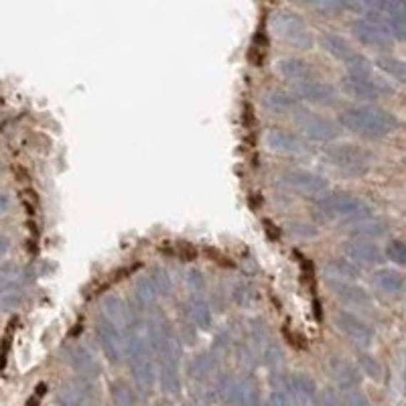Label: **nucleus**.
I'll return each instance as SVG.
<instances>
[{"mask_svg": "<svg viewBox=\"0 0 406 406\" xmlns=\"http://www.w3.org/2000/svg\"><path fill=\"white\" fill-rule=\"evenodd\" d=\"M230 345H232V335H230V331L228 329H222V331H218V335H215V343H213V354H220V352H228L230 350Z\"/></svg>", "mask_w": 406, "mask_h": 406, "instance_id": "obj_46", "label": "nucleus"}, {"mask_svg": "<svg viewBox=\"0 0 406 406\" xmlns=\"http://www.w3.org/2000/svg\"><path fill=\"white\" fill-rule=\"evenodd\" d=\"M238 360L244 364L246 367H254L256 366V350L250 345L248 341H244V343H238Z\"/></svg>", "mask_w": 406, "mask_h": 406, "instance_id": "obj_44", "label": "nucleus"}, {"mask_svg": "<svg viewBox=\"0 0 406 406\" xmlns=\"http://www.w3.org/2000/svg\"><path fill=\"white\" fill-rule=\"evenodd\" d=\"M183 313L197 331H211L213 328V307L205 293L189 295L183 305Z\"/></svg>", "mask_w": 406, "mask_h": 406, "instance_id": "obj_19", "label": "nucleus"}, {"mask_svg": "<svg viewBox=\"0 0 406 406\" xmlns=\"http://www.w3.org/2000/svg\"><path fill=\"white\" fill-rule=\"evenodd\" d=\"M382 254H384V260H388L394 266H405L406 264V246L400 238H392L386 244V248L382 250Z\"/></svg>", "mask_w": 406, "mask_h": 406, "instance_id": "obj_40", "label": "nucleus"}, {"mask_svg": "<svg viewBox=\"0 0 406 406\" xmlns=\"http://www.w3.org/2000/svg\"><path fill=\"white\" fill-rule=\"evenodd\" d=\"M218 366H220V357L213 352H203L197 357H193V362L189 364V374L191 378L196 380H208L211 378L215 372H218Z\"/></svg>", "mask_w": 406, "mask_h": 406, "instance_id": "obj_28", "label": "nucleus"}, {"mask_svg": "<svg viewBox=\"0 0 406 406\" xmlns=\"http://www.w3.org/2000/svg\"><path fill=\"white\" fill-rule=\"evenodd\" d=\"M329 290L333 295V299L341 303L343 307L364 311L372 307V297L366 288L360 287L357 283H329Z\"/></svg>", "mask_w": 406, "mask_h": 406, "instance_id": "obj_18", "label": "nucleus"}, {"mask_svg": "<svg viewBox=\"0 0 406 406\" xmlns=\"http://www.w3.org/2000/svg\"><path fill=\"white\" fill-rule=\"evenodd\" d=\"M285 230H287L288 236L295 238V240H303V242L315 240L319 236V228L313 222H307V220H290L285 225Z\"/></svg>", "mask_w": 406, "mask_h": 406, "instance_id": "obj_35", "label": "nucleus"}, {"mask_svg": "<svg viewBox=\"0 0 406 406\" xmlns=\"http://www.w3.org/2000/svg\"><path fill=\"white\" fill-rule=\"evenodd\" d=\"M317 406H345L341 396L335 390H323L319 392V398H317Z\"/></svg>", "mask_w": 406, "mask_h": 406, "instance_id": "obj_45", "label": "nucleus"}, {"mask_svg": "<svg viewBox=\"0 0 406 406\" xmlns=\"http://www.w3.org/2000/svg\"><path fill=\"white\" fill-rule=\"evenodd\" d=\"M321 157L335 173L350 179H362L374 167V155L354 143H331L323 148Z\"/></svg>", "mask_w": 406, "mask_h": 406, "instance_id": "obj_3", "label": "nucleus"}, {"mask_svg": "<svg viewBox=\"0 0 406 406\" xmlns=\"http://www.w3.org/2000/svg\"><path fill=\"white\" fill-rule=\"evenodd\" d=\"M295 126L299 131L297 134L307 143L331 144L335 143L341 134V126L338 124V120L313 112V110H305V108L295 114Z\"/></svg>", "mask_w": 406, "mask_h": 406, "instance_id": "obj_5", "label": "nucleus"}, {"mask_svg": "<svg viewBox=\"0 0 406 406\" xmlns=\"http://www.w3.org/2000/svg\"><path fill=\"white\" fill-rule=\"evenodd\" d=\"M264 146L280 157L301 158L311 155V146L307 141H303L297 132L287 131V128H268L263 136Z\"/></svg>", "mask_w": 406, "mask_h": 406, "instance_id": "obj_9", "label": "nucleus"}, {"mask_svg": "<svg viewBox=\"0 0 406 406\" xmlns=\"http://www.w3.org/2000/svg\"><path fill=\"white\" fill-rule=\"evenodd\" d=\"M275 69L280 78L290 81L293 86H299V83H305L309 79H315L313 66L307 59L299 57V55H283V57H278Z\"/></svg>", "mask_w": 406, "mask_h": 406, "instance_id": "obj_17", "label": "nucleus"}, {"mask_svg": "<svg viewBox=\"0 0 406 406\" xmlns=\"http://www.w3.org/2000/svg\"><path fill=\"white\" fill-rule=\"evenodd\" d=\"M69 364L73 366V370L78 372L81 378H88V380H96L102 372L100 362L96 360V355L86 347V345H73L69 350Z\"/></svg>", "mask_w": 406, "mask_h": 406, "instance_id": "obj_22", "label": "nucleus"}, {"mask_svg": "<svg viewBox=\"0 0 406 406\" xmlns=\"http://www.w3.org/2000/svg\"><path fill=\"white\" fill-rule=\"evenodd\" d=\"M341 252H343V258L354 263L357 268H380L384 263L380 246L376 242H367V240L350 238L341 244Z\"/></svg>", "mask_w": 406, "mask_h": 406, "instance_id": "obj_13", "label": "nucleus"}, {"mask_svg": "<svg viewBox=\"0 0 406 406\" xmlns=\"http://www.w3.org/2000/svg\"><path fill=\"white\" fill-rule=\"evenodd\" d=\"M73 392L78 394V398L83 402V406H100V392L96 390L93 380L81 378V380L76 384V390H73Z\"/></svg>", "mask_w": 406, "mask_h": 406, "instance_id": "obj_41", "label": "nucleus"}, {"mask_svg": "<svg viewBox=\"0 0 406 406\" xmlns=\"http://www.w3.org/2000/svg\"><path fill=\"white\" fill-rule=\"evenodd\" d=\"M189 406H199V405H197V402H196V405H189Z\"/></svg>", "mask_w": 406, "mask_h": 406, "instance_id": "obj_50", "label": "nucleus"}, {"mask_svg": "<svg viewBox=\"0 0 406 406\" xmlns=\"http://www.w3.org/2000/svg\"><path fill=\"white\" fill-rule=\"evenodd\" d=\"M347 236L354 240H367V242H376L380 238H386L390 234V222L378 218V215H367L364 220H357L354 223L345 225Z\"/></svg>", "mask_w": 406, "mask_h": 406, "instance_id": "obj_20", "label": "nucleus"}, {"mask_svg": "<svg viewBox=\"0 0 406 406\" xmlns=\"http://www.w3.org/2000/svg\"><path fill=\"white\" fill-rule=\"evenodd\" d=\"M372 287L376 288L380 295H384L386 299H402L406 290V280L405 275L398 270V268H376L372 273V278H370Z\"/></svg>", "mask_w": 406, "mask_h": 406, "instance_id": "obj_16", "label": "nucleus"}, {"mask_svg": "<svg viewBox=\"0 0 406 406\" xmlns=\"http://www.w3.org/2000/svg\"><path fill=\"white\" fill-rule=\"evenodd\" d=\"M151 283H153V287L157 290L158 299H171L173 297V293H175V285H173V278H171L169 270H165V268H153L151 273Z\"/></svg>", "mask_w": 406, "mask_h": 406, "instance_id": "obj_34", "label": "nucleus"}, {"mask_svg": "<svg viewBox=\"0 0 406 406\" xmlns=\"http://www.w3.org/2000/svg\"><path fill=\"white\" fill-rule=\"evenodd\" d=\"M328 370L331 378L340 386V390L350 388V386H357V367L352 362H347L345 357L331 355L328 362Z\"/></svg>", "mask_w": 406, "mask_h": 406, "instance_id": "obj_26", "label": "nucleus"}, {"mask_svg": "<svg viewBox=\"0 0 406 406\" xmlns=\"http://www.w3.org/2000/svg\"><path fill=\"white\" fill-rule=\"evenodd\" d=\"M9 248H11V246H9V240H6V238H0V256H4V254L9 252Z\"/></svg>", "mask_w": 406, "mask_h": 406, "instance_id": "obj_48", "label": "nucleus"}, {"mask_svg": "<svg viewBox=\"0 0 406 406\" xmlns=\"http://www.w3.org/2000/svg\"><path fill=\"white\" fill-rule=\"evenodd\" d=\"M340 92L354 100L355 104H376L392 92L388 83L372 76H343L340 79Z\"/></svg>", "mask_w": 406, "mask_h": 406, "instance_id": "obj_7", "label": "nucleus"}, {"mask_svg": "<svg viewBox=\"0 0 406 406\" xmlns=\"http://www.w3.org/2000/svg\"><path fill=\"white\" fill-rule=\"evenodd\" d=\"M357 370H360L366 378L374 382H380L382 376H384V370H382L380 362L372 354H367V352H360V354H357Z\"/></svg>", "mask_w": 406, "mask_h": 406, "instance_id": "obj_37", "label": "nucleus"}, {"mask_svg": "<svg viewBox=\"0 0 406 406\" xmlns=\"http://www.w3.org/2000/svg\"><path fill=\"white\" fill-rule=\"evenodd\" d=\"M110 396L114 406H136V394L126 380H114L110 384Z\"/></svg>", "mask_w": 406, "mask_h": 406, "instance_id": "obj_36", "label": "nucleus"}, {"mask_svg": "<svg viewBox=\"0 0 406 406\" xmlns=\"http://www.w3.org/2000/svg\"><path fill=\"white\" fill-rule=\"evenodd\" d=\"M319 43H321V49H323V51L328 53V55H331L333 59L341 61V64H345V61H347V59L355 53L354 45L345 39L343 35L335 33V31H325V33L321 35Z\"/></svg>", "mask_w": 406, "mask_h": 406, "instance_id": "obj_25", "label": "nucleus"}, {"mask_svg": "<svg viewBox=\"0 0 406 406\" xmlns=\"http://www.w3.org/2000/svg\"><path fill=\"white\" fill-rule=\"evenodd\" d=\"M144 335H146V341L153 350V354L157 355L169 341H173L177 338L175 329L171 325L169 317L163 313V309L158 307H153L146 311V319H144Z\"/></svg>", "mask_w": 406, "mask_h": 406, "instance_id": "obj_12", "label": "nucleus"}, {"mask_svg": "<svg viewBox=\"0 0 406 406\" xmlns=\"http://www.w3.org/2000/svg\"><path fill=\"white\" fill-rule=\"evenodd\" d=\"M215 398L228 406H234L236 402V392H238V378H234L232 374H222L218 380H215Z\"/></svg>", "mask_w": 406, "mask_h": 406, "instance_id": "obj_32", "label": "nucleus"}, {"mask_svg": "<svg viewBox=\"0 0 406 406\" xmlns=\"http://www.w3.org/2000/svg\"><path fill=\"white\" fill-rule=\"evenodd\" d=\"M273 340V333H270V328H268V323L260 319V317H254L252 321H250L248 325V343L260 354L264 347L270 343Z\"/></svg>", "mask_w": 406, "mask_h": 406, "instance_id": "obj_31", "label": "nucleus"}, {"mask_svg": "<svg viewBox=\"0 0 406 406\" xmlns=\"http://www.w3.org/2000/svg\"><path fill=\"white\" fill-rule=\"evenodd\" d=\"M96 335H98L100 347H102V352H104V355L108 357V362L120 364L122 357L126 355L122 329H118L114 323H110L108 319H104V317L100 315L98 321H96Z\"/></svg>", "mask_w": 406, "mask_h": 406, "instance_id": "obj_14", "label": "nucleus"}, {"mask_svg": "<svg viewBox=\"0 0 406 406\" xmlns=\"http://www.w3.org/2000/svg\"><path fill=\"white\" fill-rule=\"evenodd\" d=\"M350 31H352L354 39L360 41L362 45L378 49L380 53H384L392 45V39L388 37L386 29L382 26L380 19L374 13L364 11V14L355 16L354 21L350 23Z\"/></svg>", "mask_w": 406, "mask_h": 406, "instance_id": "obj_8", "label": "nucleus"}, {"mask_svg": "<svg viewBox=\"0 0 406 406\" xmlns=\"http://www.w3.org/2000/svg\"><path fill=\"white\" fill-rule=\"evenodd\" d=\"M266 406H293V402L288 400V396L283 392V390L275 388L273 394H270V398H268V405Z\"/></svg>", "mask_w": 406, "mask_h": 406, "instance_id": "obj_47", "label": "nucleus"}, {"mask_svg": "<svg viewBox=\"0 0 406 406\" xmlns=\"http://www.w3.org/2000/svg\"><path fill=\"white\" fill-rule=\"evenodd\" d=\"M341 394H343L341 400H343V405L345 406H372L366 392L360 388V384H357V386H350V388H343Z\"/></svg>", "mask_w": 406, "mask_h": 406, "instance_id": "obj_43", "label": "nucleus"}, {"mask_svg": "<svg viewBox=\"0 0 406 406\" xmlns=\"http://www.w3.org/2000/svg\"><path fill=\"white\" fill-rule=\"evenodd\" d=\"M185 285H187L189 295H201V293L208 290V278L199 268H191L185 276Z\"/></svg>", "mask_w": 406, "mask_h": 406, "instance_id": "obj_42", "label": "nucleus"}, {"mask_svg": "<svg viewBox=\"0 0 406 406\" xmlns=\"http://www.w3.org/2000/svg\"><path fill=\"white\" fill-rule=\"evenodd\" d=\"M234 406H260V386L252 376L238 380V392Z\"/></svg>", "mask_w": 406, "mask_h": 406, "instance_id": "obj_30", "label": "nucleus"}, {"mask_svg": "<svg viewBox=\"0 0 406 406\" xmlns=\"http://www.w3.org/2000/svg\"><path fill=\"white\" fill-rule=\"evenodd\" d=\"M276 183L290 193H295V196L313 197V199L329 191V179L325 175L309 169H301V167L280 169L276 175Z\"/></svg>", "mask_w": 406, "mask_h": 406, "instance_id": "obj_6", "label": "nucleus"}, {"mask_svg": "<svg viewBox=\"0 0 406 406\" xmlns=\"http://www.w3.org/2000/svg\"><path fill=\"white\" fill-rule=\"evenodd\" d=\"M323 275L328 276L329 283H357L362 276V268H357L343 256H333L323 264Z\"/></svg>", "mask_w": 406, "mask_h": 406, "instance_id": "obj_23", "label": "nucleus"}, {"mask_svg": "<svg viewBox=\"0 0 406 406\" xmlns=\"http://www.w3.org/2000/svg\"><path fill=\"white\" fill-rule=\"evenodd\" d=\"M157 380L163 388V392L175 396L181 390V376H179V367L175 366H158Z\"/></svg>", "mask_w": 406, "mask_h": 406, "instance_id": "obj_33", "label": "nucleus"}, {"mask_svg": "<svg viewBox=\"0 0 406 406\" xmlns=\"http://www.w3.org/2000/svg\"><path fill=\"white\" fill-rule=\"evenodd\" d=\"M6 210H9V197L0 196V213H4Z\"/></svg>", "mask_w": 406, "mask_h": 406, "instance_id": "obj_49", "label": "nucleus"}, {"mask_svg": "<svg viewBox=\"0 0 406 406\" xmlns=\"http://www.w3.org/2000/svg\"><path fill=\"white\" fill-rule=\"evenodd\" d=\"M333 325L340 331L343 338L352 341L357 347H370L374 343V329L367 325V321H364L362 317L354 311H345L341 309L333 315Z\"/></svg>", "mask_w": 406, "mask_h": 406, "instance_id": "obj_11", "label": "nucleus"}, {"mask_svg": "<svg viewBox=\"0 0 406 406\" xmlns=\"http://www.w3.org/2000/svg\"><path fill=\"white\" fill-rule=\"evenodd\" d=\"M313 210L323 222H340L343 225L374 215V208L366 199L347 191H325L315 199Z\"/></svg>", "mask_w": 406, "mask_h": 406, "instance_id": "obj_2", "label": "nucleus"}, {"mask_svg": "<svg viewBox=\"0 0 406 406\" xmlns=\"http://www.w3.org/2000/svg\"><path fill=\"white\" fill-rule=\"evenodd\" d=\"M100 315L108 319L110 323H114L116 328L122 329L128 325V319H131V313H132V307L128 303L124 301L120 295L116 293H112V295H106L102 303H100Z\"/></svg>", "mask_w": 406, "mask_h": 406, "instance_id": "obj_21", "label": "nucleus"}, {"mask_svg": "<svg viewBox=\"0 0 406 406\" xmlns=\"http://www.w3.org/2000/svg\"><path fill=\"white\" fill-rule=\"evenodd\" d=\"M343 67H345L347 76H372V73H374L372 61L367 59L364 53H357V51L343 64Z\"/></svg>", "mask_w": 406, "mask_h": 406, "instance_id": "obj_39", "label": "nucleus"}, {"mask_svg": "<svg viewBox=\"0 0 406 406\" xmlns=\"http://www.w3.org/2000/svg\"><path fill=\"white\" fill-rule=\"evenodd\" d=\"M260 355H263V362L266 364V367H270L275 374L283 372V367H285V352H283V347L276 341H270L260 352Z\"/></svg>", "mask_w": 406, "mask_h": 406, "instance_id": "obj_38", "label": "nucleus"}, {"mask_svg": "<svg viewBox=\"0 0 406 406\" xmlns=\"http://www.w3.org/2000/svg\"><path fill=\"white\" fill-rule=\"evenodd\" d=\"M293 92L299 98L301 104H311L317 106V108H333V106L340 104L341 100L340 90L333 83L317 78L295 86Z\"/></svg>", "mask_w": 406, "mask_h": 406, "instance_id": "obj_10", "label": "nucleus"}, {"mask_svg": "<svg viewBox=\"0 0 406 406\" xmlns=\"http://www.w3.org/2000/svg\"><path fill=\"white\" fill-rule=\"evenodd\" d=\"M338 124L366 141H384L400 128L398 116L378 104H352L343 108Z\"/></svg>", "mask_w": 406, "mask_h": 406, "instance_id": "obj_1", "label": "nucleus"}, {"mask_svg": "<svg viewBox=\"0 0 406 406\" xmlns=\"http://www.w3.org/2000/svg\"><path fill=\"white\" fill-rule=\"evenodd\" d=\"M268 29L276 39L283 41L290 49L309 51L315 45V37L307 21L290 9H276L268 19Z\"/></svg>", "mask_w": 406, "mask_h": 406, "instance_id": "obj_4", "label": "nucleus"}, {"mask_svg": "<svg viewBox=\"0 0 406 406\" xmlns=\"http://www.w3.org/2000/svg\"><path fill=\"white\" fill-rule=\"evenodd\" d=\"M263 108L266 112L275 114V116H295L299 110H303V104L299 98L295 96L293 90L285 88H270L263 93L260 98Z\"/></svg>", "mask_w": 406, "mask_h": 406, "instance_id": "obj_15", "label": "nucleus"}, {"mask_svg": "<svg viewBox=\"0 0 406 406\" xmlns=\"http://www.w3.org/2000/svg\"><path fill=\"white\" fill-rule=\"evenodd\" d=\"M230 299H232V303H234L236 307H240V309H252V307L258 303L260 295H258V290L252 287L250 283H246V280H238V283H234L232 288H230Z\"/></svg>", "mask_w": 406, "mask_h": 406, "instance_id": "obj_29", "label": "nucleus"}, {"mask_svg": "<svg viewBox=\"0 0 406 406\" xmlns=\"http://www.w3.org/2000/svg\"><path fill=\"white\" fill-rule=\"evenodd\" d=\"M372 67H376L380 71L382 76L386 79H390L394 83L402 86L406 81V64L402 57L394 55L390 51L378 53L376 59L372 61Z\"/></svg>", "mask_w": 406, "mask_h": 406, "instance_id": "obj_24", "label": "nucleus"}, {"mask_svg": "<svg viewBox=\"0 0 406 406\" xmlns=\"http://www.w3.org/2000/svg\"><path fill=\"white\" fill-rule=\"evenodd\" d=\"M158 295L153 283H151V276L148 273L146 275H138L136 280H134V307H138L141 311H148L153 307H157Z\"/></svg>", "mask_w": 406, "mask_h": 406, "instance_id": "obj_27", "label": "nucleus"}]
</instances>
